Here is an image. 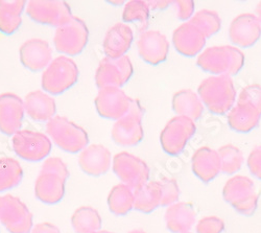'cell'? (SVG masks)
<instances>
[{
	"label": "cell",
	"instance_id": "1",
	"mask_svg": "<svg viewBox=\"0 0 261 233\" xmlns=\"http://www.w3.org/2000/svg\"><path fill=\"white\" fill-rule=\"evenodd\" d=\"M66 163L59 157L47 158L42 164L35 182V196L45 204H57L65 195V183L69 178Z\"/></svg>",
	"mask_w": 261,
	"mask_h": 233
},
{
	"label": "cell",
	"instance_id": "2",
	"mask_svg": "<svg viewBox=\"0 0 261 233\" xmlns=\"http://www.w3.org/2000/svg\"><path fill=\"white\" fill-rule=\"evenodd\" d=\"M198 92L204 106L216 115L228 113L236 100L234 84L228 75L207 77L200 84Z\"/></svg>",
	"mask_w": 261,
	"mask_h": 233
},
{
	"label": "cell",
	"instance_id": "3",
	"mask_svg": "<svg viewBox=\"0 0 261 233\" xmlns=\"http://www.w3.org/2000/svg\"><path fill=\"white\" fill-rule=\"evenodd\" d=\"M198 66L215 75H235L245 64V55L230 45L213 46L205 49L197 60Z\"/></svg>",
	"mask_w": 261,
	"mask_h": 233
},
{
	"label": "cell",
	"instance_id": "4",
	"mask_svg": "<svg viewBox=\"0 0 261 233\" xmlns=\"http://www.w3.org/2000/svg\"><path fill=\"white\" fill-rule=\"evenodd\" d=\"M47 136L61 150L75 154L85 150L89 143L85 129L64 116H55L46 124Z\"/></svg>",
	"mask_w": 261,
	"mask_h": 233
},
{
	"label": "cell",
	"instance_id": "5",
	"mask_svg": "<svg viewBox=\"0 0 261 233\" xmlns=\"http://www.w3.org/2000/svg\"><path fill=\"white\" fill-rule=\"evenodd\" d=\"M77 80L76 63L67 56H60L53 60L48 67L43 71L41 85L44 91L59 95L71 88Z\"/></svg>",
	"mask_w": 261,
	"mask_h": 233
},
{
	"label": "cell",
	"instance_id": "6",
	"mask_svg": "<svg viewBox=\"0 0 261 233\" xmlns=\"http://www.w3.org/2000/svg\"><path fill=\"white\" fill-rule=\"evenodd\" d=\"M224 200L237 213L246 217L252 216L258 205V195L254 182L246 176H235L227 181L223 189Z\"/></svg>",
	"mask_w": 261,
	"mask_h": 233
},
{
	"label": "cell",
	"instance_id": "7",
	"mask_svg": "<svg viewBox=\"0 0 261 233\" xmlns=\"http://www.w3.org/2000/svg\"><path fill=\"white\" fill-rule=\"evenodd\" d=\"M144 109L138 99H134L128 112L116 120L111 131L113 141L124 147L135 146L140 143L144 137L142 118Z\"/></svg>",
	"mask_w": 261,
	"mask_h": 233
},
{
	"label": "cell",
	"instance_id": "8",
	"mask_svg": "<svg viewBox=\"0 0 261 233\" xmlns=\"http://www.w3.org/2000/svg\"><path fill=\"white\" fill-rule=\"evenodd\" d=\"M89 30L85 21L73 16L68 22L57 28L54 44L59 53L73 57L80 55L88 43Z\"/></svg>",
	"mask_w": 261,
	"mask_h": 233
},
{
	"label": "cell",
	"instance_id": "9",
	"mask_svg": "<svg viewBox=\"0 0 261 233\" xmlns=\"http://www.w3.org/2000/svg\"><path fill=\"white\" fill-rule=\"evenodd\" d=\"M14 152L27 161L37 162L46 158L53 149L50 138L41 132L20 130L12 138Z\"/></svg>",
	"mask_w": 261,
	"mask_h": 233
},
{
	"label": "cell",
	"instance_id": "10",
	"mask_svg": "<svg viewBox=\"0 0 261 233\" xmlns=\"http://www.w3.org/2000/svg\"><path fill=\"white\" fill-rule=\"evenodd\" d=\"M0 223L10 233H31L33 214L18 197H0Z\"/></svg>",
	"mask_w": 261,
	"mask_h": 233
},
{
	"label": "cell",
	"instance_id": "11",
	"mask_svg": "<svg viewBox=\"0 0 261 233\" xmlns=\"http://www.w3.org/2000/svg\"><path fill=\"white\" fill-rule=\"evenodd\" d=\"M197 126L195 122L185 116L171 118L160 135V142L165 153L177 156L183 152L189 139L194 135Z\"/></svg>",
	"mask_w": 261,
	"mask_h": 233
},
{
	"label": "cell",
	"instance_id": "12",
	"mask_svg": "<svg viewBox=\"0 0 261 233\" xmlns=\"http://www.w3.org/2000/svg\"><path fill=\"white\" fill-rule=\"evenodd\" d=\"M112 169L119 180L133 190L148 182L149 167L139 157L120 152L113 157Z\"/></svg>",
	"mask_w": 261,
	"mask_h": 233
},
{
	"label": "cell",
	"instance_id": "13",
	"mask_svg": "<svg viewBox=\"0 0 261 233\" xmlns=\"http://www.w3.org/2000/svg\"><path fill=\"white\" fill-rule=\"evenodd\" d=\"M133 64L127 56L119 59L103 58L95 72V83L98 89L107 87H122L133 75Z\"/></svg>",
	"mask_w": 261,
	"mask_h": 233
},
{
	"label": "cell",
	"instance_id": "14",
	"mask_svg": "<svg viewBox=\"0 0 261 233\" xmlns=\"http://www.w3.org/2000/svg\"><path fill=\"white\" fill-rule=\"evenodd\" d=\"M28 16L40 24L60 28L73 17L66 2L61 0H33L28 4Z\"/></svg>",
	"mask_w": 261,
	"mask_h": 233
},
{
	"label": "cell",
	"instance_id": "15",
	"mask_svg": "<svg viewBox=\"0 0 261 233\" xmlns=\"http://www.w3.org/2000/svg\"><path fill=\"white\" fill-rule=\"evenodd\" d=\"M134 101L124 91L117 87H107L99 89L95 97L97 113L107 119L118 120L124 116Z\"/></svg>",
	"mask_w": 261,
	"mask_h": 233
},
{
	"label": "cell",
	"instance_id": "16",
	"mask_svg": "<svg viewBox=\"0 0 261 233\" xmlns=\"http://www.w3.org/2000/svg\"><path fill=\"white\" fill-rule=\"evenodd\" d=\"M24 101L11 92L0 94V131L11 136L20 131L24 117Z\"/></svg>",
	"mask_w": 261,
	"mask_h": 233
},
{
	"label": "cell",
	"instance_id": "17",
	"mask_svg": "<svg viewBox=\"0 0 261 233\" xmlns=\"http://www.w3.org/2000/svg\"><path fill=\"white\" fill-rule=\"evenodd\" d=\"M137 48L139 57L144 62L156 66L167 59L169 42L159 31H145L137 41Z\"/></svg>",
	"mask_w": 261,
	"mask_h": 233
},
{
	"label": "cell",
	"instance_id": "18",
	"mask_svg": "<svg viewBox=\"0 0 261 233\" xmlns=\"http://www.w3.org/2000/svg\"><path fill=\"white\" fill-rule=\"evenodd\" d=\"M261 37V24L254 14L238 15L229 28L230 41L236 46L248 48L253 46Z\"/></svg>",
	"mask_w": 261,
	"mask_h": 233
},
{
	"label": "cell",
	"instance_id": "19",
	"mask_svg": "<svg viewBox=\"0 0 261 233\" xmlns=\"http://www.w3.org/2000/svg\"><path fill=\"white\" fill-rule=\"evenodd\" d=\"M19 56L25 68L37 72L48 67L53 59V49L46 40L35 38L20 46Z\"/></svg>",
	"mask_w": 261,
	"mask_h": 233
},
{
	"label": "cell",
	"instance_id": "20",
	"mask_svg": "<svg viewBox=\"0 0 261 233\" xmlns=\"http://www.w3.org/2000/svg\"><path fill=\"white\" fill-rule=\"evenodd\" d=\"M113 162L110 150L101 144L87 146L79 156V165L82 171L92 177H99L109 172Z\"/></svg>",
	"mask_w": 261,
	"mask_h": 233
},
{
	"label": "cell",
	"instance_id": "21",
	"mask_svg": "<svg viewBox=\"0 0 261 233\" xmlns=\"http://www.w3.org/2000/svg\"><path fill=\"white\" fill-rule=\"evenodd\" d=\"M207 38L190 21L181 24L172 34V43L178 53L192 58L202 51Z\"/></svg>",
	"mask_w": 261,
	"mask_h": 233
},
{
	"label": "cell",
	"instance_id": "22",
	"mask_svg": "<svg viewBox=\"0 0 261 233\" xmlns=\"http://www.w3.org/2000/svg\"><path fill=\"white\" fill-rule=\"evenodd\" d=\"M133 31L127 24L116 23L108 30L102 47L107 58L119 59L124 57L133 43Z\"/></svg>",
	"mask_w": 261,
	"mask_h": 233
},
{
	"label": "cell",
	"instance_id": "23",
	"mask_svg": "<svg viewBox=\"0 0 261 233\" xmlns=\"http://www.w3.org/2000/svg\"><path fill=\"white\" fill-rule=\"evenodd\" d=\"M192 172L203 182L208 183L222 173V163L219 153L208 146L195 151L191 160Z\"/></svg>",
	"mask_w": 261,
	"mask_h": 233
},
{
	"label": "cell",
	"instance_id": "24",
	"mask_svg": "<svg viewBox=\"0 0 261 233\" xmlns=\"http://www.w3.org/2000/svg\"><path fill=\"white\" fill-rule=\"evenodd\" d=\"M24 109L30 118L38 122L49 121L56 116V100L41 90L30 92L24 99Z\"/></svg>",
	"mask_w": 261,
	"mask_h": 233
},
{
	"label": "cell",
	"instance_id": "25",
	"mask_svg": "<svg viewBox=\"0 0 261 233\" xmlns=\"http://www.w3.org/2000/svg\"><path fill=\"white\" fill-rule=\"evenodd\" d=\"M195 210L192 204L177 202L168 206L165 211L166 228L171 233H187L195 223Z\"/></svg>",
	"mask_w": 261,
	"mask_h": 233
},
{
	"label": "cell",
	"instance_id": "26",
	"mask_svg": "<svg viewBox=\"0 0 261 233\" xmlns=\"http://www.w3.org/2000/svg\"><path fill=\"white\" fill-rule=\"evenodd\" d=\"M172 109L177 115L185 116L195 121L204 112V103L194 91L183 89L173 94Z\"/></svg>",
	"mask_w": 261,
	"mask_h": 233
},
{
	"label": "cell",
	"instance_id": "27",
	"mask_svg": "<svg viewBox=\"0 0 261 233\" xmlns=\"http://www.w3.org/2000/svg\"><path fill=\"white\" fill-rule=\"evenodd\" d=\"M260 117L261 114L251 106L237 103L228 114V123L238 133H248L258 125Z\"/></svg>",
	"mask_w": 261,
	"mask_h": 233
},
{
	"label": "cell",
	"instance_id": "28",
	"mask_svg": "<svg viewBox=\"0 0 261 233\" xmlns=\"http://www.w3.org/2000/svg\"><path fill=\"white\" fill-rule=\"evenodd\" d=\"M134 209L150 214L161 206L162 189L159 181H150L134 190Z\"/></svg>",
	"mask_w": 261,
	"mask_h": 233
},
{
	"label": "cell",
	"instance_id": "29",
	"mask_svg": "<svg viewBox=\"0 0 261 233\" xmlns=\"http://www.w3.org/2000/svg\"><path fill=\"white\" fill-rule=\"evenodd\" d=\"M28 5L27 2H7L0 0V32L5 35L14 34L22 23V12Z\"/></svg>",
	"mask_w": 261,
	"mask_h": 233
},
{
	"label": "cell",
	"instance_id": "30",
	"mask_svg": "<svg viewBox=\"0 0 261 233\" xmlns=\"http://www.w3.org/2000/svg\"><path fill=\"white\" fill-rule=\"evenodd\" d=\"M134 190L123 183L115 185L108 196L109 209L117 217L125 216L134 209Z\"/></svg>",
	"mask_w": 261,
	"mask_h": 233
},
{
	"label": "cell",
	"instance_id": "31",
	"mask_svg": "<svg viewBox=\"0 0 261 233\" xmlns=\"http://www.w3.org/2000/svg\"><path fill=\"white\" fill-rule=\"evenodd\" d=\"M101 224L102 221L98 211L90 206L77 208L71 217V225L75 233H92L98 231Z\"/></svg>",
	"mask_w": 261,
	"mask_h": 233
},
{
	"label": "cell",
	"instance_id": "32",
	"mask_svg": "<svg viewBox=\"0 0 261 233\" xmlns=\"http://www.w3.org/2000/svg\"><path fill=\"white\" fill-rule=\"evenodd\" d=\"M23 178V169L20 163L10 157L0 159V193L18 186Z\"/></svg>",
	"mask_w": 261,
	"mask_h": 233
},
{
	"label": "cell",
	"instance_id": "33",
	"mask_svg": "<svg viewBox=\"0 0 261 233\" xmlns=\"http://www.w3.org/2000/svg\"><path fill=\"white\" fill-rule=\"evenodd\" d=\"M221 158L222 173L225 175H234L244 164V154L233 144H226L217 151Z\"/></svg>",
	"mask_w": 261,
	"mask_h": 233
},
{
	"label": "cell",
	"instance_id": "34",
	"mask_svg": "<svg viewBox=\"0 0 261 233\" xmlns=\"http://www.w3.org/2000/svg\"><path fill=\"white\" fill-rule=\"evenodd\" d=\"M190 22L197 27L206 38L219 33L222 27V20L216 12L210 10H202L195 14L191 19Z\"/></svg>",
	"mask_w": 261,
	"mask_h": 233
},
{
	"label": "cell",
	"instance_id": "35",
	"mask_svg": "<svg viewBox=\"0 0 261 233\" xmlns=\"http://www.w3.org/2000/svg\"><path fill=\"white\" fill-rule=\"evenodd\" d=\"M149 18V7L146 2L141 0H132L125 4L122 13V20L124 22H139L140 32L146 31Z\"/></svg>",
	"mask_w": 261,
	"mask_h": 233
},
{
	"label": "cell",
	"instance_id": "36",
	"mask_svg": "<svg viewBox=\"0 0 261 233\" xmlns=\"http://www.w3.org/2000/svg\"><path fill=\"white\" fill-rule=\"evenodd\" d=\"M159 182L162 189L161 206L168 207L172 204L177 203L180 197V188L177 181L175 179L163 178Z\"/></svg>",
	"mask_w": 261,
	"mask_h": 233
},
{
	"label": "cell",
	"instance_id": "37",
	"mask_svg": "<svg viewBox=\"0 0 261 233\" xmlns=\"http://www.w3.org/2000/svg\"><path fill=\"white\" fill-rule=\"evenodd\" d=\"M237 103L249 105L261 114V86L254 84L245 87L238 96Z\"/></svg>",
	"mask_w": 261,
	"mask_h": 233
},
{
	"label": "cell",
	"instance_id": "38",
	"mask_svg": "<svg viewBox=\"0 0 261 233\" xmlns=\"http://www.w3.org/2000/svg\"><path fill=\"white\" fill-rule=\"evenodd\" d=\"M225 229V223L217 217H206L199 221L195 226L197 233H222Z\"/></svg>",
	"mask_w": 261,
	"mask_h": 233
},
{
	"label": "cell",
	"instance_id": "39",
	"mask_svg": "<svg viewBox=\"0 0 261 233\" xmlns=\"http://www.w3.org/2000/svg\"><path fill=\"white\" fill-rule=\"evenodd\" d=\"M250 172L258 179H261V146L254 149L248 157Z\"/></svg>",
	"mask_w": 261,
	"mask_h": 233
},
{
	"label": "cell",
	"instance_id": "40",
	"mask_svg": "<svg viewBox=\"0 0 261 233\" xmlns=\"http://www.w3.org/2000/svg\"><path fill=\"white\" fill-rule=\"evenodd\" d=\"M172 4L176 6L177 17L180 20H187L193 15L194 3L191 2V0H187V2H172Z\"/></svg>",
	"mask_w": 261,
	"mask_h": 233
},
{
	"label": "cell",
	"instance_id": "41",
	"mask_svg": "<svg viewBox=\"0 0 261 233\" xmlns=\"http://www.w3.org/2000/svg\"><path fill=\"white\" fill-rule=\"evenodd\" d=\"M31 233H61V231L56 225L48 222H44L35 225Z\"/></svg>",
	"mask_w": 261,
	"mask_h": 233
},
{
	"label": "cell",
	"instance_id": "42",
	"mask_svg": "<svg viewBox=\"0 0 261 233\" xmlns=\"http://www.w3.org/2000/svg\"><path fill=\"white\" fill-rule=\"evenodd\" d=\"M149 10H160V9H165L167 6H169L171 3L170 2H146Z\"/></svg>",
	"mask_w": 261,
	"mask_h": 233
},
{
	"label": "cell",
	"instance_id": "43",
	"mask_svg": "<svg viewBox=\"0 0 261 233\" xmlns=\"http://www.w3.org/2000/svg\"><path fill=\"white\" fill-rule=\"evenodd\" d=\"M255 16L257 17V19L259 20V22L261 24V3H259L256 7V10H255Z\"/></svg>",
	"mask_w": 261,
	"mask_h": 233
},
{
	"label": "cell",
	"instance_id": "44",
	"mask_svg": "<svg viewBox=\"0 0 261 233\" xmlns=\"http://www.w3.org/2000/svg\"><path fill=\"white\" fill-rule=\"evenodd\" d=\"M128 233H145V231H143V230H140V229H137V230H133V231H130V232H128Z\"/></svg>",
	"mask_w": 261,
	"mask_h": 233
},
{
	"label": "cell",
	"instance_id": "45",
	"mask_svg": "<svg viewBox=\"0 0 261 233\" xmlns=\"http://www.w3.org/2000/svg\"><path fill=\"white\" fill-rule=\"evenodd\" d=\"M92 233H113V232L107 231V230H98V231H95V232H92Z\"/></svg>",
	"mask_w": 261,
	"mask_h": 233
},
{
	"label": "cell",
	"instance_id": "46",
	"mask_svg": "<svg viewBox=\"0 0 261 233\" xmlns=\"http://www.w3.org/2000/svg\"><path fill=\"white\" fill-rule=\"evenodd\" d=\"M111 4H112V5H122L123 3H122V2H119V3H114V2H111Z\"/></svg>",
	"mask_w": 261,
	"mask_h": 233
},
{
	"label": "cell",
	"instance_id": "47",
	"mask_svg": "<svg viewBox=\"0 0 261 233\" xmlns=\"http://www.w3.org/2000/svg\"><path fill=\"white\" fill-rule=\"evenodd\" d=\"M187 233H190V232H187Z\"/></svg>",
	"mask_w": 261,
	"mask_h": 233
}]
</instances>
